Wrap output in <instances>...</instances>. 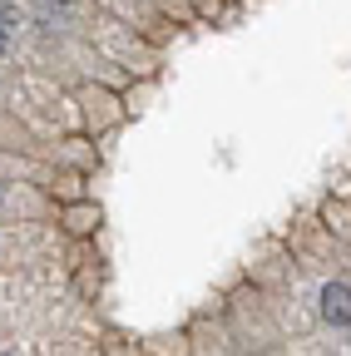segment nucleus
<instances>
[{
  "instance_id": "f257e3e1",
  "label": "nucleus",
  "mask_w": 351,
  "mask_h": 356,
  "mask_svg": "<svg viewBox=\"0 0 351 356\" xmlns=\"http://www.w3.org/2000/svg\"><path fill=\"white\" fill-rule=\"evenodd\" d=\"M322 317L332 327H346L351 322V287L346 282H327L322 287Z\"/></svg>"
},
{
  "instance_id": "f03ea898",
  "label": "nucleus",
  "mask_w": 351,
  "mask_h": 356,
  "mask_svg": "<svg viewBox=\"0 0 351 356\" xmlns=\"http://www.w3.org/2000/svg\"><path fill=\"white\" fill-rule=\"evenodd\" d=\"M0 50H6V25H0Z\"/></svg>"
}]
</instances>
